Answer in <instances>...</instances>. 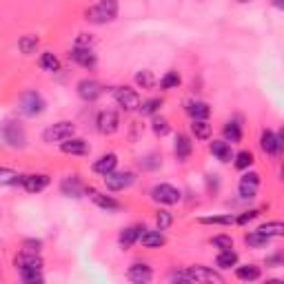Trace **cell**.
I'll return each mask as SVG.
<instances>
[{
  "instance_id": "d6986e66",
  "label": "cell",
  "mask_w": 284,
  "mask_h": 284,
  "mask_svg": "<svg viewBox=\"0 0 284 284\" xmlns=\"http://www.w3.org/2000/svg\"><path fill=\"white\" fill-rule=\"evenodd\" d=\"M140 242L147 249H160L165 244V235H162L160 229H144L140 233Z\"/></svg>"
},
{
  "instance_id": "ffe728a7",
  "label": "cell",
  "mask_w": 284,
  "mask_h": 284,
  "mask_svg": "<svg viewBox=\"0 0 284 284\" xmlns=\"http://www.w3.org/2000/svg\"><path fill=\"white\" fill-rule=\"evenodd\" d=\"M116 167H118V155L116 153H105L93 162V171L98 173V176H107V173H111Z\"/></svg>"
},
{
  "instance_id": "74e56055",
  "label": "cell",
  "mask_w": 284,
  "mask_h": 284,
  "mask_svg": "<svg viewBox=\"0 0 284 284\" xmlns=\"http://www.w3.org/2000/svg\"><path fill=\"white\" fill-rule=\"evenodd\" d=\"M200 222H202V225H222V227H229V225H233V222H235V217L231 213H227V215H207V217H200Z\"/></svg>"
},
{
  "instance_id": "52a82bcc",
  "label": "cell",
  "mask_w": 284,
  "mask_h": 284,
  "mask_svg": "<svg viewBox=\"0 0 284 284\" xmlns=\"http://www.w3.org/2000/svg\"><path fill=\"white\" fill-rule=\"evenodd\" d=\"M260 147H262V151L267 155H280L284 149V136L275 134L271 129H264L262 136H260Z\"/></svg>"
},
{
  "instance_id": "e575fe53",
  "label": "cell",
  "mask_w": 284,
  "mask_h": 284,
  "mask_svg": "<svg viewBox=\"0 0 284 284\" xmlns=\"http://www.w3.org/2000/svg\"><path fill=\"white\" fill-rule=\"evenodd\" d=\"M180 82L182 80H180L178 71H167V74L160 78V89H165V91H169V89H178Z\"/></svg>"
},
{
  "instance_id": "836d02e7",
  "label": "cell",
  "mask_w": 284,
  "mask_h": 284,
  "mask_svg": "<svg viewBox=\"0 0 284 284\" xmlns=\"http://www.w3.org/2000/svg\"><path fill=\"white\" fill-rule=\"evenodd\" d=\"M136 84H138V87H142V89H153L155 87L153 71H149V69L138 71V74H136Z\"/></svg>"
},
{
  "instance_id": "9a60e30c",
  "label": "cell",
  "mask_w": 284,
  "mask_h": 284,
  "mask_svg": "<svg viewBox=\"0 0 284 284\" xmlns=\"http://www.w3.org/2000/svg\"><path fill=\"white\" fill-rule=\"evenodd\" d=\"M127 277L134 284H147V282H151V277H153V271H151V267H147V264L136 262L129 267V271H127Z\"/></svg>"
},
{
  "instance_id": "8d00e7d4",
  "label": "cell",
  "mask_w": 284,
  "mask_h": 284,
  "mask_svg": "<svg viewBox=\"0 0 284 284\" xmlns=\"http://www.w3.org/2000/svg\"><path fill=\"white\" fill-rule=\"evenodd\" d=\"M22 277V282H27V284H40L45 277H42V269H20L18 271Z\"/></svg>"
},
{
  "instance_id": "f1b7e54d",
  "label": "cell",
  "mask_w": 284,
  "mask_h": 284,
  "mask_svg": "<svg viewBox=\"0 0 284 284\" xmlns=\"http://www.w3.org/2000/svg\"><path fill=\"white\" fill-rule=\"evenodd\" d=\"M18 49H20V53H25V56L36 53V49H38V36H34V34L22 36V38L18 40Z\"/></svg>"
},
{
  "instance_id": "484cf974",
  "label": "cell",
  "mask_w": 284,
  "mask_h": 284,
  "mask_svg": "<svg viewBox=\"0 0 284 284\" xmlns=\"http://www.w3.org/2000/svg\"><path fill=\"white\" fill-rule=\"evenodd\" d=\"M238 264V253H235L233 249H225V251H220L217 253V258H215V267L217 269H231Z\"/></svg>"
},
{
  "instance_id": "e0dca14e",
  "label": "cell",
  "mask_w": 284,
  "mask_h": 284,
  "mask_svg": "<svg viewBox=\"0 0 284 284\" xmlns=\"http://www.w3.org/2000/svg\"><path fill=\"white\" fill-rule=\"evenodd\" d=\"M14 264L18 271L20 269H42V258L34 251H22L14 258Z\"/></svg>"
},
{
  "instance_id": "ee69618b",
  "label": "cell",
  "mask_w": 284,
  "mask_h": 284,
  "mask_svg": "<svg viewBox=\"0 0 284 284\" xmlns=\"http://www.w3.org/2000/svg\"><path fill=\"white\" fill-rule=\"evenodd\" d=\"M91 45H93V36L91 34H78L76 47H87V49H91Z\"/></svg>"
},
{
  "instance_id": "60d3db41",
  "label": "cell",
  "mask_w": 284,
  "mask_h": 284,
  "mask_svg": "<svg viewBox=\"0 0 284 284\" xmlns=\"http://www.w3.org/2000/svg\"><path fill=\"white\" fill-rule=\"evenodd\" d=\"M160 107H162V100H160V98H151V100H147V102H142V105L138 107V109H140L142 116H151V113H155Z\"/></svg>"
},
{
  "instance_id": "f35d334b",
  "label": "cell",
  "mask_w": 284,
  "mask_h": 284,
  "mask_svg": "<svg viewBox=\"0 0 284 284\" xmlns=\"http://www.w3.org/2000/svg\"><path fill=\"white\" fill-rule=\"evenodd\" d=\"M151 129H153V134L155 136H160V138H165L169 134V122H167V118H162V116H155L153 118V122H151Z\"/></svg>"
},
{
  "instance_id": "5b68a950",
  "label": "cell",
  "mask_w": 284,
  "mask_h": 284,
  "mask_svg": "<svg viewBox=\"0 0 284 284\" xmlns=\"http://www.w3.org/2000/svg\"><path fill=\"white\" fill-rule=\"evenodd\" d=\"M76 134V127L74 122H67V120H62V122H56V124H51V127H47L45 129V134H42V138H45V142H62V140H67V138H71Z\"/></svg>"
},
{
  "instance_id": "9c48e42d",
  "label": "cell",
  "mask_w": 284,
  "mask_h": 284,
  "mask_svg": "<svg viewBox=\"0 0 284 284\" xmlns=\"http://www.w3.org/2000/svg\"><path fill=\"white\" fill-rule=\"evenodd\" d=\"M51 182V178L47 173H27V176H20V184L25 191L29 193H40L42 189H47Z\"/></svg>"
},
{
  "instance_id": "ab89813d",
  "label": "cell",
  "mask_w": 284,
  "mask_h": 284,
  "mask_svg": "<svg viewBox=\"0 0 284 284\" xmlns=\"http://www.w3.org/2000/svg\"><path fill=\"white\" fill-rule=\"evenodd\" d=\"M211 244H213L215 249H220V251H225V249H233V240H231V235H225V233L213 235V238H211Z\"/></svg>"
},
{
  "instance_id": "d590c367",
  "label": "cell",
  "mask_w": 284,
  "mask_h": 284,
  "mask_svg": "<svg viewBox=\"0 0 284 284\" xmlns=\"http://www.w3.org/2000/svg\"><path fill=\"white\" fill-rule=\"evenodd\" d=\"M233 165H235V169H240V171H246V169L253 165V153L251 151H240V153H235Z\"/></svg>"
},
{
  "instance_id": "7c38bea8",
  "label": "cell",
  "mask_w": 284,
  "mask_h": 284,
  "mask_svg": "<svg viewBox=\"0 0 284 284\" xmlns=\"http://www.w3.org/2000/svg\"><path fill=\"white\" fill-rule=\"evenodd\" d=\"M96 124H98V131L105 136H111L116 134L120 129V118L116 111H100L98 113V120H96Z\"/></svg>"
},
{
  "instance_id": "7402d4cb",
  "label": "cell",
  "mask_w": 284,
  "mask_h": 284,
  "mask_svg": "<svg viewBox=\"0 0 284 284\" xmlns=\"http://www.w3.org/2000/svg\"><path fill=\"white\" fill-rule=\"evenodd\" d=\"M186 113L191 116V120H207L211 113V107L202 100H191L186 102Z\"/></svg>"
},
{
  "instance_id": "30bf717a",
  "label": "cell",
  "mask_w": 284,
  "mask_h": 284,
  "mask_svg": "<svg viewBox=\"0 0 284 284\" xmlns=\"http://www.w3.org/2000/svg\"><path fill=\"white\" fill-rule=\"evenodd\" d=\"M113 98H116V102L124 109V111H136V109L140 107V96L129 87H118L116 91H113Z\"/></svg>"
},
{
  "instance_id": "c3c4849f",
  "label": "cell",
  "mask_w": 284,
  "mask_h": 284,
  "mask_svg": "<svg viewBox=\"0 0 284 284\" xmlns=\"http://www.w3.org/2000/svg\"><path fill=\"white\" fill-rule=\"evenodd\" d=\"M277 264H282V253H275V256L267 258V267H277Z\"/></svg>"
},
{
  "instance_id": "277c9868",
  "label": "cell",
  "mask_w": 284,
  "mask_h": 284,
  "mask_svg": "<svg viewBox=\"0 0 284 284\" xmlns=\"http://www.w3.org/2000/svg\"><path fill=\"white\" fill-rule=\"evenodd\" d=\"M3 140L9 144V147L14 149H25L27 147V134L25 129H22L20 122H16V120H7V122L3 124Z\"/></svg>"
},
{
  "instance_id": "b9f144b4",
  "label": "cell",
  "mask_w": 284,
  "mask_h": 284,
  "mask_svg": "<svg viewBox=\"0 0 284 284\" xmlns=\"http://www.w3.org/2000/svg\"><path fill=\"white\" fill-rule=\"evenodd\" d=\"M155 225H158L160 231H167V229L173 225V215L169 213V211H158V213H155Z\"/></svg>"
},
{
  "instance_id": "603a6c76",
  "label": "cell",
  "mask_w": 284,
  "mask_h": 284,
  "mask_svg": "<svg viewBox=\"0 0 284 284\" xmlns=\"http://www.w3.org/2000/svg\"><path fill=\"white\" fill-rule=\"evenodd\" d=\"M211 153H213L220 162H231V158H233L231 144H229L227 140H213L211 142Z\"/></svg>"
},
{
  "instance_id": "ba28073f",
  "label": "cell",
  "mask_w": 284,
  "mask_h": 284,
  "mask_svg": "<svg viewBox=\"0 0 284 284\" xmlns=\"http://www.w3.org/2000/svg\"><path fill=\"white\" fill-rule=\"evenodd\" d=\"M151 198L160 204H178L182 196H180V191L173 184L162 182V184H155L153 189H151Z\"/></svg>"
},
{
  "instance_id": "8fae6325",
  "label": "cell",
  "mask_w": 284,
  "mask_h": 284,
  "mask_svg": "<svg viewBox=\"0 0 284 284\" xmlns=\"http://www.w3.org/2000/svg\"><path fill=\"white\" fill-rule=\"evenodd\" d=\"M76 91H78V96H80L82 100L93 102V100H98L102 96V84L98 80H91V78H84V80L78 82Z\"/></svg>"
},
{
  "instance_id": "2e32d148",
  "label": "cell",
  "mask_w": 284,
  "mask_h": 284,
  "mask_svg": "<svg viewBox=\"0 0 284 284\" xmlns=\"http://www.w3.org/2000/svg\"><path fill=\"white\" fill-rule=\"evenodd\" d=\"M69 60H74L76 65L87 67V69L96 67V53L91 49H87V47H74V49L69 51Z\"/></svg>"
},
{
  "instance_id": "1f68e13d",
  "label": "cell",
  "mask_w": 284,
  "mask_h": 284,
  "mask_svg": "<svg viewBox=\"0 0 284 284\" xmlns=\"http://www.w3.org/2000/svg\"><path fill=\"white\" fill-rule=\"evenodd\" d=\"M244 242L249 244L251 249H262V246H267L271 242V238H269V235H264V233H260V231H251L244 238Z\"/></svg>"
},
{
  "instance_id": "8992f818",
  "label": "cell",
  "mask_w": 284,
  "mask_h": 284,
  "mask_svg": "<svg viewBox=\"0 0 284 284\" xmlns=\"http://www.w3.org/2000/svg\"><path fill=\"white\" fill-rule=\"evenodd\" d=\"M102 178H105V186L109 191H124L136 182V176L131 171H116V169Z\"/></svg>"
},
{
  "instance_id": "bcb514c9",
  "label": "cell",
  "mask_w": 284,
  "mask_h": 284,
  "mask_svg": "<svg viewBox=\"0 0 284 284\" xmlns=\"http://www.w3.org/2000/svg\"><path fill=\"white\" fill-rule=\"evenodd\" d=\"M40 246H42L40 240H25L22 249H25V251H34V253H38V251H40Z\"/></svg>"
},
{
  "instance_id": "3957f363",
  "label": "cell",
  "mask_w": 284,
  "mask_h": 284,
  "mask_svg": "<svg viewBox=\"0 0 284 284\" xmlns=\"http://www.w3.org/2000/svg\"><path fill=\"white\" fill-rule=\"evenodd\" d=\"M45 98L38 93V91H25L18 98V109H20V113L22 116H27V118H36V116H40L42 111H45Z\"/></svg>"
},
{
  "instance_id": "7dc6e473",
  "label": "cell",
  "mask_w": 284,
  "mask_h": 284,
  "mask_svg": "<svg viewBox=\"0 0 284 284\" xmlns=\"http://www.w3.org/2000/svg\"><path fill=\"white\" fill-rule=\"evenodd\" d=\"M242 182H251V184H258V186H260V173H256V171L244 173V176H242Z\"/></svg>"
},
{
  "instance_id": "44dd1931",
  "label": "cell",
  "mask_w": 284,
  "mask_h": 284,
  "mask_svg": "<svg viewBox=\"0 0 284 284\" xmlns=\"http://www.w3.org/2000/svg\"><path fill=\"white\" fill-rule=\"evenodd\" d=\"M147 227H127L122 229V233H120V238H118V242L122 249H129V246H134L138 240H140V233L144 231Z\"/></svg>"
},
{
  "instance_id": "4fadbf2b",
  "label": "cell",
  "mask_w": 284,
  "mask_h": 284,
  "mask_svg": "<svg viewBox=\"0 0 284 284\" xmlns=\"http://www.w3.org/2000/svg\"><path fill=\"white\" fill-rule=\"evenodd\" d=\"M60 191L67 198H82L87 193V186H84V182L78 176H67L60 182Z\"/></svg>"
},
{
  "instance_id": "f907efd6",
  "label": "cell",
  "mask_w": 284,
  "mask_h": 284,
  "mask_svg": "<svg viewBox=\"0 0 284 284\" xmlns=\"http://www.w3.org/2000/svg\"><path fill=\"white\" fill-rule=\"evenodd\" d=\"M240 3H249V0H240Z\"/></svg>"
},
{
  "instance_id": "7bdbcfd3",
  "label": "cell",
  "mask_w": 284,
  "mask_h": 284,
  "mask_svg": "<svg viewBox=\"0 0 284 284\" xmlns=\"http://www.w3.org/2000/svg\"><path fill=\"white\" fill-rule=\"evenodd\" d=\"M240 196L244 198V200H251V198H256V193H258V184H251V182H242L240 180Z\"/></svg>"
},
{
  "instance_id": "6da1fadb",
  "label": "cell",
  "mask_w": 284,
  "mask_h": 284,
  "mask_svg": "<svg viewBox=\"0 0 284 284\" xmlns=\"http://www.w3.org/2000/svg\"><path fill=\"white\" fill-rule=\"evenodd\" d=\"M118 0H98L93 7L84 11V20L91 25H107L118 18Z\"/></svg>"
},
{
  "instance_id": "f546056e",
  "label": "cell",
  "mask_w": 284,
  "mask_h": 284,
  "mask_svg": "<svg viewBox=\"0 0 284 284\" xmlns=\"http://www.w3.org/2000/svg\"><path fill=\"white\" fill-rule=\"evenodd\" d=\"M256 231L260 233H264V235H269V238H277V235H282L284 233V225L280 220H273V222H264V225H260Z\"/></svg>"
},
{
  "instance_id": "d6a6232c",
  "label": "cell",
  "mask_w": 284,
  "mask_h": 284,
  "mask_svg": "<svg viewBox=\"0 0 284 284\" xmlns=\"http://www.w3.org/2000/svg\"><path fill=\"white\" fill-rule=\"evenodd\" d=\"M20 182V176H18V171L9 167H0V186H14Z\"/></svg>"
},
{
  "instance_id": "ac0fdd59",
  "label": "cell",
  "mask_w": 284,
  "mask_h": 284,
  "mask_svg": "<svg viewBox=\"0 0 284 284\" xmlns=\"http://www.w3.org/2000/svg\"><path fill=\"white\" fill-rule=\"evenodd\" d=\"M89 193H91V200L96 207H100V209H105V211H120L122 209V202L116 200V198H111V196H107V193H98V191H93V189H87Z\"/></svg>"
},
{
  "instance_id": "5bb4252c",
  "label": "cell",
  "mask_w": 284,
  "mask_h": 284,
  "mask_svg": "<svg viewBox=\"0 0 284 284\" xmlns=\"http://www.w3.org/2000/svg\"><path fill=\"white\" fill-rule=\"evenodd\" d=\"M60 151H62V153H67V155H87L91 149H89L87 140L71 136V138H67V140L60 142Z\"/></svg>"
},
{
  "instance_id": "cb8c5ba5",
  "label": "cell",
  "mask_w": 284,
  "mask_h": 284,
  "mask_svg": "<svg viewBox=\"0 0 284 284\" xmlns=\"http://www.w3.org/2000/svg\"><path fill=\"white\" fill-rule=\"evenodd\" d=\"M173 151H176V158L178 160H186L191 155V151H193V144L189 140V136H184V134H178L176 136V147H173Z\"/></svg>"
},
{
  "instance_id": "83f0119b",
  "label": "cell",
  "mask_w": 284,
  "mask_h": 284,
  "mask_svg": "<svg viewBox=\"0 0 284 284\" xmlns=\"http://www.w3.org/2000/svg\"><path fill=\"white\" fill-rule=\"evenodd\" d=\"M235 277L242 282H256L260 277V269L253 264H244V267H235Z\"/></svg>"
},
{
  "instance_id": "4dcf8cb0",
  "label": "cell",
  "mask_w": 284,
  "mask_h": 284,
  "mask_svg": "<svg viewBox=\"0 0 284 284\" xmlns=\"http://www.w3.org/2000/svg\"><path fill=\"white\" fill-rule=\"evenodd\" d=\"M38 65H40V69H45V71H60V60L53 56V53H49V51H45L42 56L38 58Z\"/></svg>"
},
{
  "instance_id": "7a4b0ae2",
  "label": "cell",
  "mask_w": 284,
  "mask_h": 284,
  "mask_svg": "<svg viewBox=\"0 0 284 284\" xmlns=\"http://www.w3.org/2000/svg\"><path fill=\"white\" fill-rule=\"evenodd\" d=\"M171 277L173 280H178V282H215V284L225 282V277L217 273V271L209 269V267H189L184 271L173 273Z\"/></svg>"
},
{
  "instance_id": "681fc988",
  "label": "cell",
  "mask_w": 284,
  "mask_h": 284,
  "mask_svg": "<svg viewBox=\"0 0 284 284\" xmlns=\"http://www.w3.org/2000/svg\"><path fill=\"white\" fill-rule=\"evenodd\" d=\"M271 3H273L275 9H284V0H271Z\"/></svg>"
},
{
  "instance_id": "f6af8a7d",
  "label": "cell",
  "mask_w": 284,
  "mask_h": 284,
  "mask_svg": "<svg viewBox=\"0 0 284 284\" xmlns=\"http://www.w3.org/2000/svg\"><path fill=\"white\" fill-rule=\"evenodd\" d=\"M258 215H260V211H246V213H242L240 217H235V222H238V225H246V222L256 220Z\"/></svg>"
},
{
  "instance_id": "4316f807",
  "label": "cell",
  "mask_w": 284,
  "mask_h": 284,
  "mask_svg": "<svg viewBox=\"0 0 284 284\" xmlns=\"http://www.w3.org/2000/svg\"><path fill=\"white\" fill-rule=\"evenodd\" d=\"M222 134H225V140L227 142L235 144V142L242 140V127L235 122V120H229V122L225 124V129H222Z\"/></svg>"
},
{
  "instance_id": "d4e9b609",
  "label": "cell",
  "mask_w": 284,
  "mask_h": 284,
  "mask_svg": "<svg viewBox=\"0 0 284 284\" xmlns=\"http://www.w3.org/2000/svg\"><path fill=\"white\" fill-rule=\"evenodd\" d=\"M191 134L196 136V140H209L213 134V127L207 120H191Z\"/></svg>"
}]
</instances>
